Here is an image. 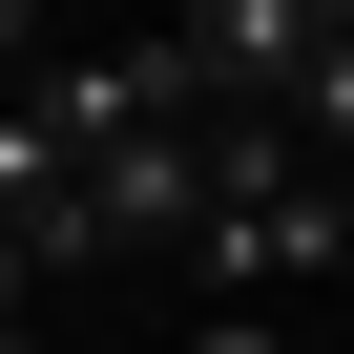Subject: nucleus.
<instances>
[{
	"mask_svg": "<svg viewBox=\"0 0 354 354\" xmlns=\"http://www.w3.org/2000/svg\"><path fill=\"white\" fill-rule=\"evenodd\" d=\"M188 230H209V125H146V146H104V167H84V230H63V271L188 250Z\"/></svg>",
	"mask_w": 354,
	"mask_h": 354,
	"instance_id": "f257e3e1",
	"label": "nucleus"
},
{
	"mask_svg": "<svg viewBox=\"0 0 354 354\" xmlns=\"http://www.w3.org/2000/svg\"><path fill=\"white\" fill-rule=\"evenodd\" d=\"M63 63V0H0V84H42Z\"/></svg>",
	"mask_w": 354,
	"mask_h": 354,
	"instance_id": "f03ea898",
	"label": "nucleus"
},
{
	"mask_svg": "<svg viewBox=\"0 0 354 354\" xmlns=\"http://www.w3.org/2000/svg\"><path fill=\"white\" fill-rule=\"evenodd\" d=\"M188 354H292V313H188Z\"/></svg>",
	"mask_w": 354,
	"mask_h": 354,
	"instance_id": "7ed1b4c3",
	"label": "nucleus"
}]
</instances>
